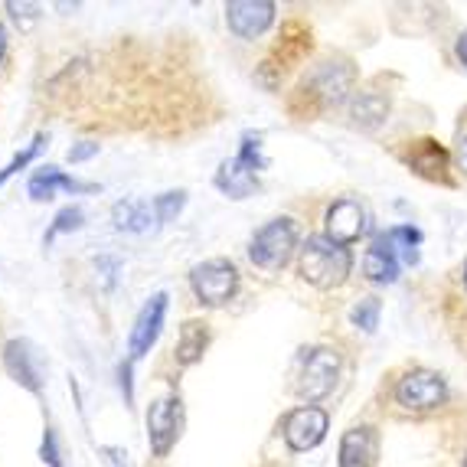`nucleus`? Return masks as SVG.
I'll list each match as a JSON object with an SVG mask.
<instances>
[{"label":"nucleus","instance_id":"nucleus-1","mask_svg":"<svg viewBox=\"0 0 467 467\" xmlns=\"http://www.w3.org/2000/svg\"><path fill=\"white\" fill-rule=\"evenodd\" d=\"M210 95L187 69L177 43H140L121 36L59 69L43 88L47 109L82 128H148L183 134L210 115L193 95ZM206 125V118H202Z\"/></svg>","mask_w":467,"mask_h":467},{"label":"nucleus","instance_id":"nucleus-2","mask_svg":"<svg viewBox=\"0 0 467 467\" xmlns=\"http://www.w3.org/2000/svg\"><path fill=\"white\" fill-rule=\"evenodd\" d=\"M353 82H357V69H353L350 59H320L307 76L301 78V86L295 88V99H291V109L297 101H307L304 118L317 115L324 109H337L350 99Z\"/></svg>","mask_w":467,"mask_h":467},{"label":"nucleus","instance_id":"nucleus-3","mask_svg":"<svg viewBox=\"0 0 467 467\" xmlns=\"http://www.w3.org/2000/svg\"><path fill=\"white\" fill-rule=\"evenodd\" d=\"M353 258L347 245H337L327 235H311L301 249V278L320 291H330L347 281Z\"/></svg>","mask_w":467,"mask_h":467},{"label":"nucleus","instance_id":"nucleus-4","mask_svg":"<svg viewBox=\"0 0 467 467\" xmlns=\"http://www.w3.org/2000/svg\"><path fill=\"white\" fill-rule=\"evenodd\" d=\"M295 245H297V223L288 216H281L258 229L249 245V258L252 265H258L262 272H278L295 255Z\"/></svg>","mask_w":467,"mask_h":467},{"label":"nucleus","instance_id":"nucleus-5","mask_svg":"<svg viewBox=\"0 0 467 467\" xmlns=\"http://www.w3.org/2000/svg\"><path fill=\"white\" fill-rule=\"evenodd\" d=\"M311 49V33L304 30L301 24H288L281 30L278 43L272 47V53L265 56V63L258 69V78H262V86L268 88H278V82L301 63L304 56Z\"/></svg>","mask_w":467,"mask_h":467},{"label":"nucleus","instance_id":"nucleus-6","mask_svg":"<svg viewBox=\"0 0 467 467\" xmlns=\"http://www.w3.org/2000/svg\"><path fill=\"white\" fill-rule=\"evenodd\" d=\"M190 285H193V295L210 307L233 301L235 288H239V272L229 258H210L190 272Z\"/></svg>","mask_w":467,"mask_h":467},{"label":"nucleus","instance_id":"nucleus-7","mask_svg":"<svg viewBox=\"0 0 467 467\" xmlns=\"http://www.w3.org/2000/svg\"><path fill=\"white\" fill-rule=\"evenodd\" d=\"M448 399V386L431 369H412L396 382V402L409 412H431Z\"/></svg>","mask_w":467,"mask_h":467},{"label":"nucleus","instance_id":"nucleus-8","mask_svg":"<svg viewBox=\"0 0 467 467\" xmlns=\"http://www.w3.org/2000/svg\"><path fill=\"white\" fill-rule=\"evenodd\" d=\"M180 431H183V402H180L177 392L157 399L148 412V438H150V451L157 458H167L171 448L177 444Z\"/></svg>","mask_w":467,"mask_h":467},{"label":"nucleus","instance_id":"nucleus-9","mask_svg":"<svg viewBox=\"0 0 467 467\" xmlns=\"http://www.w3.org/2000/svg\"><path fill=\"white\" fill-rule=\"evenodd\" d=\"M340 379V353L330 350V347H320L307 357L301 369V382H297V396L307 399V402H317V399L330 396Z\"/></svg>","mask_w":467,"mask_h":467},{"label":"nucleus","instance_id":"nucleus-10","mask_svg":"<svg viewBox=\"0 0 467 467\" xmlns=\"http://www.w3.org/2000/svg\"><path fill=\"white\" fill-rule=\"evenodd\" d=\"M327 412L324 409H314V405H301L285 419V441H288L291 451H311L324 441L327 435Z\"/></svg>","mask_w":467,"mask_h":467},{"label":"nucleus","instance_id":"nucleus-11","mask_svg":"<svg viewBox=\"0 0 467 467\" xmlns=\"http://www.w3.org/2000/svg\"><path fill=\"white\" fill-rule=\"evenodd\" d=\"M226 24L235 36L255 39L275 24V4L272 0H233L226 4Z\"/></svg>","mask_w":467,"mask_h":467},{"label":"nucleus","instance_id":"nucleus-12","mask_svg":"<svg viewBox=\"0 0 467 467\" xmlns=\"http://www.w3.org/2000/svg\"><path fill=\"white\" fill-rule=\"evenodd\" d=\"M164 314H167V295L161 291V295H154L148 304H144V307H140L138 320H134L131 340H128L131 359H140L157 343V337H161V327H164Z\"/></svg>","mask_w":467,"mask_h":467},{"label":"nucleus","instance_id":"nucleus-13","mask_svg":"<svg viewBox=\"0 0 467 467\" xmlns=\"http://www.w3.org/2000/svg\"><path fill=\"white\" fill-rule=\"evenodd\" d=\"M367 233V210L357 200H340L327 210V239L337 245H350Z\"/></svg>","mask_w":467,"mask_h":467},{"label":"nucleus","instance_id":"nucleus-14","mask_svg":"<svg viewBox=\"0 0 467 467\" xmlns=\"http://www.w3.org/2000/svg\"><path fill=\"white\" fill-rule=\"evenodd\" d=\"M4 367H7V373L14 376L20 386H26L30 392L43 389L36 353H33V347L26 340H10L7 347H4Z\"/></svg>","mask_w":467,"mask_h":467},{"label":"nucleus","instance_id":"nucleus-15","mask_svg":"<svg viewBox=\"0 0 467 467\" xmlns=\"http://www.w3.org/2000/svg\"><path fill=\"white\" fill-rule=\"evenodd\" d=\"M216 187L229 196V200H245L258 190V171L249 167L242 157H229L216 171Z\"/></svg>","mask_w":467,"mask_h":467},{"label":"nucleus","instance_id":"nucleus-16","mask_svg":"<svg viewBox=\"0 0 467 467\" xmlns=\"http://www.w3.org/2000/svg\"><path fill=\"white\" fill-rule=\"evenodd\" d=\"M389 115V95L376 92V88H367V92H357L350 101V118L353 125H359L363 131H373L386 121Z\"/></svg>","mask_w":467,"mask_h":467},{"label":"nucleus","instance_id":"nucleus-17","mask_svg":"<svg viewBox=\"0 0 467 467\" xmlns=\"http://www.w3.org/2000/svg\"><path fill=\"white\" fill-rule=\"evenodd\" d=\"M376 435L373 429H350L340 441V467H373Z\"/></svg>","mask_w":467,"mask_h":467},{"label":"nucleus","instance_id":"nucleus-18","mask_svg":"<svg viewBox=\"0 0 467 467\" xmlns=\"http://www.w3.org/2000/svg\"><path fill=\"white\" fill-rule=\"evenodd\" d=\"M56 190H66V193H88V190H95V187L92 183H78V180L66 177L59 167H43V171L30 180V196L39 202L53 200Z\"/></svg>","mask_w":467,"mask_h":467},{"label":"nucleus","instance_id":"nucleus-19","mask_svg":"<svg viewBox=\"0 0 467 467\" xmlns=\"http://www.w3.org/2000/svg\"><path fill=\"white\" fill-rule=\"evenodd\" d=\"M210 347V327L202 324V320H187L183 327H180V337H177V363L180 367H193L196 359H202Z\"/></svg>","mask_w":467,"mask_h":467},{"label":"nucleus","instance_id":"nucleus-20","mask_svg":"<svg viewBox=\"0 0 467 467\" xmlns=\"http://www.w3.org/2000/svg\"><path fill=\"white\" fill-rule=\"evenodd\" d=\"M363 272H367V278L376 281V285H392V281L399 278L396 252H392L382 239H376V245L367 252V258H363Z\"/></svg>","mask_w":467,"mask_h":467},{"label":"nucleus","instance_id":"nucleus-21","mask_svg":"<svg viewBox=\"0 0 467 467\" xmlns=\"http://www.w3.org/2000/svg\"><path fill=\"white\" fill-rule=\"evenodd\" d=\"M111 219H115V226L121 233H148L150 223H154V213H150L148 202H138V200H125V202H115V210H111Z\"/></svg>","mask_w":467,"mask_h":467},{"label":"nucleus","instance_id":"nucleus-22","mask_svg":"<svg viewBox=\"0 0 467 467\" xmlns=\"http://www.w3.org/2000/svg\"><path fill=\"white\" fill-rule=\"evenodd\" d=\"M379 311H382V304L376 301V297H363V301H357L353 304V311H350L353 327H359L363 334H373V330L379 327Z\"/></svg>","mask_w":467,"mask_h":467},{"label":"nucleus","instance_id":"nucleus-23","mask_svg":"<svg viewBox=\"0 0 467 467\" xmlns=\"http://www.w3.org/2000/svg\"><path fill=\"white\" fill-rule=\"evenodd\" d=\"M183 202H187V193H183V190H177V193L157 196V200H154V216L161 219V223H171V219L180 216Z\"/></svg>","mask_w":467,"mask_h":467},{"label":"nucleus","instance_id":"nucleus-24","mask_svg":"<svg viewBox=\"0 0 467 467\" xmlns=\"http://www.w3.org/2000/svg\"><path fill=\"white\" fill-rule=\"evenodd\" d=\"M39 148H43V134H39V138H36V140H33L30 148H26V150H20V154H16V157H14V161H10V164H7V167H4V171H0V187H4V183H7V180H10V177H14V173H20V171H24V167H26V164H30L33 157H36V154H39Z\"/></svg>","mask_w":467,"mask_h":467},{"label":"nucleus","instance_id":"nucleus-25","mask_svg":"<svg viewBox=\"0 0 467 467\" xmlns=\"http://www.w3.org/2000/svg\"><path fill=\"white\" fill-rule=\"evenodd\" d=\"M78 226H82V210H78V206H66V210L53 219V229L47 233V242L53 239V235L72 233V229H78Z\"/></svg>","mask_w":467,"mask_h":467},{"label":"nucleus","instance_id":"nucleus-26","mask_svg":"<svg viewBox=\"0 0 467 467\" xmlns=\"http://www.w3.org/2000/svg\"><path fill=\"white\" fill-rule=\"evenodd\" d=\"M239 157L249 167H255V171H265V164H268L265 154H262V138H252V134L245 140H242V154Z\"/></svg>","mask_w":467,"mask_h":467},{"label":"nucleus","instance_id":"nucleus-27","mask_svg":"<svg viewBox=\"0 0 467 467\" xmlns=\"http://www.w3.org/2000/svg\"><path fill=\"white\" fill-rule=\"evenodd\" d=\"M7 10L14 14V20L20 24V30H30L39 20V7L36 4H7Z\"/></svg>","mask_w":467,"mask_h":467},{"label":"nucleus","instance_id":"nucleus-28","mask_svg":"<svg viewBox=\"0 0 467 467\" xmlns=\"http://www.w3.org/2000/svg\"><path fill=\"white\" fill-rule=\"evenodd\" d=\"M99 154V144H92V140H86V144H76V148H69V164H82V161H88V157Z\"/></svg>","mask_w":467,"mask_h":467},{"label":"nucleus","instance_id":"nucleus-29","mask_svg":"<svg viewBox=\"0 0 467 467\" xmlns=\"http://www.w3.org/2000/svg\"><path fill=\"white\" fill-rule=\"evenodd\" d=\"M43 461H49V467H59V448H56V435L49 429L43 438Z\"/></svg>","mask_w":467,"mask_h":467},{"label":"nucleus","instance_id":"nucleus-30","mask_svg":"<svg viewBox=\"0 0 467 467\" xmlns=\"http://www.w3.org/2000/svg\"><path fill=\"white\" fill-rule=\"evenodd\" d=\"M101 454H105V464L109 467H125V451L121 448H101Z\"/></svg>","mask_w":467,"mask_h":467},{"label":"nucleus","instance_id":"nucleus-31","mask_svg":"<svg viewBox=\"0 0 467 467\" xmlns=\"http://www.w3.org/2000/svg\"><path fill=\"white\" fill-rule=\"evenodd\" d=\"M118 376H121V389H125V399L131 402V399H134V392H131V363H121Z\"/></svg>","mask_w":467,"mask_h":467},{"label":"nucleus","instance_id":"nucleus-32","mask_svg":"<svg viewBox=\"0 0 467 467\" xmlns=\"http://www.w3.org/2000/svg\"><path fill=\"white\" fill-rule=\"evenodd\" d=\"M458 167L467 173V134L461 138V144H458Z\"/></svg>","mask_w":467,"mask_h":467},{"label":"nucleus","instance_id":"nucleus-33","mask_svg":"<svg viewBox=\"0 0 467 467\" xmlns=\"http://www.w3.org/2000/svg\"><path fill=\"white\" fill-rule=\"evenodd\" d=\"M458 59H461V63L467 66V33H464V36L458 39Z\"/></svg>","mask_w":467,"mask_h":467},{"label":"nucleus","instance_id":"nucleus-34","mask_svg":"<svg viewBox=\"0 0 467 467\" xmlns=\"http://www.w3.org/2000/svg\"><path fill=\"white\" fill-rule=\"evenodd\" d=\"M4 53H7V30L0 26V63H4Z\"/></svg>","mask_w":467,"mask_h":467},{"label":"nucleus","instance_id":"nucleus-35","mask_svg":"<svg viewBox=\"0 0 467 467\" xmlns=\"http://www.w3.org/2000/svg\"><path fill=\"white\" fill-rule=\"evenodd\" d=\"M464 285H467V268H464Z\"/></svg>","mask_w":467,"mask_h":467},{"label":"nucleus","instance_id":"nucleus-36","mask_svg":"<svg viewBox=\"0 0 467 467\" xmlns=\"http://www.w3.org/2000/svg\"><path fill=\"white\" fill-rule=\"evenodd\" d=\"M464 467H467V458H464Z\"/></svg>","mask_w":467,"mask_h":467}]
</instances>
